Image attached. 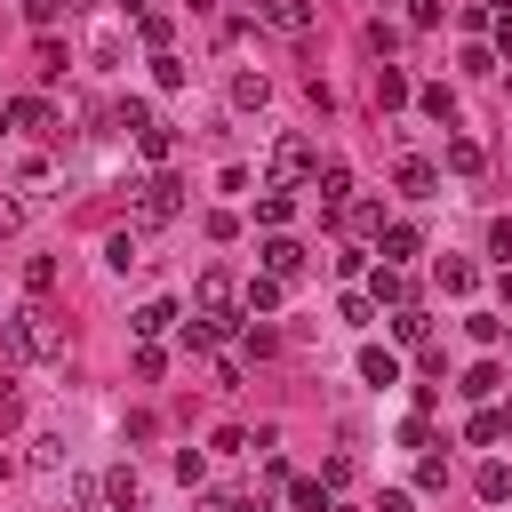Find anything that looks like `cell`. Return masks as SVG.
I'll use <instances>...</instances> for the list:
<instances>
[{
	"instance_id": "obj_32",
	"label": "cell",
	"mask_w": 512,
	"mask_h": 512,
	"mask_svg": "<svg viewBox=\"0 0 512 512\" xmlns=\"http://www.w3.org/2000/svg\"><path fill=\"white\" fill-rule=\"evenodd\" d=\"M112 120H120V128H128V136H144V128H152V120H160V112H152V104H120V112H112Z\"/></svg>"
},
{
	"instance_id": "obj_36",
	"label": "cell",
	"mask_w": 512,
	"mask_h": 512,
	"mask_svg": "<svg viewBox=\"0 0 512 512\" xmlns=\"http://www.w3.org/2000/svg\"><path fill=\"white\" fill-rule=\"evenodd\" d=\"M336 312H344V320H352V328H368V320H376V296H344V304H336Z\"/></svg>"
},
{
	"instance_id": "obj_14",
	"label": "cell",
	"mask_w": 512,
	"mask_h": 512,
	"mask_svg": "<svg viewBox=\"0 0 512 512\" xmlns=\"http://www.w3.org/2000/svg\"><path fill=\"white\" fill-rule=\"evenodd\" d=\"M360 376H368V384H400V360H392L384 344H360Z\"/></svg>"
},
{
	"instance_id": "obj_6",
	"label": "cell",
	"mask_w": 512,
	"mask_h": 512,
	"mask_svg": "<svg viewBox=\"0 0 512 512\" xmlns=\"http://www.w3.org/2000/svg\"><path fill=\"white\" fill-rule=\"evenodd\" d=\"M264 272H272L280 288H288V280H304V248H296L288 232H272V240H264Z\"/></svg>"
},
{
	"instance_id": "obj_41",
	"label": "cell",
	"mask_w": 512,
	"mask_h": 512,
	"mask_svg": "<svg viewBox=\"0 0 512 512\" xmlns=\"http://www.w3.org/2000/svg\"><path fill=\"white\" fill-rule=\"evenodd\" d=\"M496 24H504V56H512V16H496Z\"/></svg>"
},
{
	"instance_id": "obj_31",
	"label": "cell",
	"mask_w": 512,
	"mask_h": 512,
	"mask_svg": "<svg viewBox=\"0 0 512 512\" xmlns=\"http://www.w3.org/2000/svg\"><path fill=\"white\" fill-rule=\"evenodd\" d=\"M24 216H32V200H16V192H0V240H8V232H24Z\"/></svg>"
},
{
	"instance_id": "obj_24",
	"label": "cell",
	"mask_w": 512,
	"mask_h": 512,
	"mask_svg": "<svg viewBox=\"0 0 512 512\" xmlns=\"http://www.w3.org/2000/svg\"><path fill=\"white\" fill-rule=\"evenodd\" d=\"M104 264H112V272H128V264H144V256H136V232H112V240H104Z\"/></svg>"
},
{
	"instance_id": "obj_12",
	"label": "cell",
	"mask_w": 512,
	"mask_h": 512,
	"mask_svg": "<svg viewBox=\"0 0 512 512\" xmlns=\"http://www.w3.org/2000/svg\"><path fill=\"white\" fill-rule=\"evenodd\" d=\"M408 96H416V88H408V72H400V64H376V104L392 112V104H408Z\"/></svg>"
},
{
	"instance_id": "obj_7",
	"label": "cell",
	"mask_w": 512,
	"mask_h": 512,
	"mask_svg": "<svg viewBox=\"0 0 512 512\" xmlns=\"http://www.w3.org/2000/svg\"><path fill=\"white\" fill-rule=\"evenodd\" d=\"M312 192H320V208H352V168H344V160L312 168Z\"/></svg>"
},
{
	"instance_id": "obj_23",
	"label": "cell",
	"mask_w": 512,
	"mask_h": 512,
	"mask_svg": "<svg viewBox=\"0 0 512 512\" xmlns=\"http://www.w3.org/2000/svg\"><path fill=\"white\" fill-rule=\"evenodd\" d=\"M288 216H296V200H288V192H264V200H256V224H272V232H280Z\"/></svg>"
},
{
	"instance_id": "obj_29",
	"label": "cell",
	"mask_w": 512,
	"mask_h": 512,
	"mask_svg": "<svg viewBox=\"0 0 512 512\" xmlns=\"http://www.w3.org/2000/svg\"><path fill=\"white\" fill-rule=\"evenodd\" d=\"M416 104H424V112H432V120H456V96H448V88H440V80H432V88H416Z\"/></svg>"
},
{
	"instance_id": "obj_22",
	"label": "cell",
	"mask_w": 512,
	"mask_h": 512,
	"mask_svg": "<svg viewBox=\"0 0 512 512\" xmlns=\"http://www.w3.org/2000/svg\"><path fill=\"white\" fill-rule=\"evenodd\" d=\"M136 144H144V160H168V152H176V128H168V120H152Z\"/></svg>"
},
{
	"instance_id": "obj_26",
	"label": "cell",
	"mask_w": 512,
	"mask_h": 512,
	"mask_svg": "<svg viewBox=\"0 0 512 512\" xmlns=\"http://www.w3.org/2000/svg\"><path fill=\"white\" fill-rule=\"evenodd\" d=\"M32 464L56 472V464H64V432H32Z\"/></svg>"
},
{
	"instance_id": "obj_18",
	"label": "cell",
	"mask_w": 512,
	"mask_h": 512,
	"mask_svg": "<svg viewBox=\"0 0 512 512\" xmlns=\"http://www.w3.org/2000/svg\"><path fill=\"white\" fill-rule=\"evenodd\" d=\"M472 280H480V272H472L464 256H440V288H448V296H472Z\"/></svg>"
},
{
	"instance_id": "obj_19",
	"label": "cell",
	"mask_w": 512,
	"mask_h": 512,
	"mask_svg": "<svg viewBox=\"0 0 512 512\" xmlns=\"http://www.w3.org/2000/svg\"><path fill=\"white\" fill-rule=\"evenodd\" d=\"M240 304H248V312H280V280H272V272H264V280H248V288H240Z\"/></svg>"
},
{
	"instance_id": "obj_3",
	"label": "cell",
	"mask_w": 512,
	"mask_h": 512,
	"mask_svg": "<svg viewBox=\"0 0 512 512\" xmlns=\"http://www.w3.org/2000/svg\"><path fill=\"white\" fill-rule=\"evenodd\" d=\"M192 304H200L208 320H240V280H232L224 264H208V272L192 280Z\"/></svg>"
},
{
	"instance_id": "obj_42",
	"label": "cell",
	"mask_w": 512,
	"mask_h": 512,
	"mask_svg": "<svg viewBox=\"0 0 512 512\" xmlns=\"http://www.w3.org/2000/svg\"><path fill=\"white\" fill-rule=\"evenodd\" d=\"M72 8H96V0H72Z\"/></svg>"
},
{
	"instance_id": "obj_4",
	"label": "cell",
	"mask_w": 512,
	"mask_h": 512,
	"mask_svg": "<svg viewBox=\"0 0 512 512\" xmlns=\"http://www.w3.org/2000/svg\"><path fill=\"white\" fill-rule=\"evenodd\" d=\"M296 176H312V144H304V136H280V144H272V192H288Z\"/></svg>"
},
{
	"instance_id": "obj_27",
	"label": "cell",
	"mask_w": 512,
	"mask_h": 512,
	"mask_svg": "<svg viewBox=\"0 0 512 512\" xmlns=\"http://www.w3.org/2000/svg\"><path fill=\"white\" fill-rule=\"evenodd\" d=\"M288 496H296V512H328V480H288Z\"/></svg>"
},
{
	"instance_id": "obj_38",
	"label": "cell",
	"mask_w": 512,
	"mask_h": 512,
	"mask_svg": "<svg viewBox=\"0 0 512 512\" xmlns=\"http://www.w3.org/2000/svg\"><path fill=\"white\" fill-rule=\"evenodd\" d=\"M408 24H440V0H408Z\"/></svg>"
},
{
	"instance_id": "obj_21",
	"label": "cell",
	"mask_w": 512,
	"mask_h": 512,
	"mask_svg": "<svg viewBox=\"0 0 512 512\" xmlns=\"http://www.w3.org/2000/svg\"><path fill=\"white\" fill-rule=\"evenodd\" d=\"M472 488H480L488 504H504V496H512V464H480V480H472Z\"/></svg>"
},
{
	"instance_id": "obj_33",
	"label": "cell",
	"mask_w": 512,
	"mask_h": 512,
	"mask_svg": "<svg viewBox=\"0 0 512 512\" xmlns=\"http://www.w3.org/2000/svg\"><path fill=\"white\" fill-rule=\"evenodd\" d=\"M448 168H456V176H480V144L456 136V144H448Z\"/></svg>"
},
{
	"instance_id": "obj_11",
	"label": "cell",
	"mask_w": 512,
	"mask_h": 512,
	"mask_svg": "<svg viewBox=\"0 0 512 512\" xmlns=\"http://www.w3.org/2000/svg\"><path fill=\"white\" fill-rule=\"evenodd\" d=\"M232 104H240V112H264V104H272V80H264V72H232Z\"/></svg>"
},
{
	"instance_id": "obj_17",
	"label": "cell",
	"mask_w": 512,
	"mask_h": 512,
	"mask_svg": "<svg viewBox=\"0 0 512 512\" xmlns=\"http://www.w3.org/2000/svg\"><path fill=\"white\" fill-rule=\"evenodd\" d=\"M504 432H512V416H504V408H480V416L464 424V440H480V448H488V440H504Z\"/></svg>"
},
{
	"instance_id": "obj_9",
	"label": "cell",
	"mask_w": 512,
	"mask_h": 512,
	"mask_svg": "<svg viewBox=\"0 0 512 512\" xmlns=\"http://www.w3.org/2000/svg\"><path fill=\"white\" fill-rule=\"evenodd\" d=\"M368 296L400 312V304H408V272H400V264H376V272H368Z\"/></svg>"
},
{
	"instance_id": "obj_5",
	"label": "cell",
	"mask_w": 512,
	"mask_h": 512,
	"mask_svg": "<svg viewBox=\"0 0 512 512\" xmlns=\"http://www.w3.org/2000/svg\"><path fill=\"white\" fill-rule=\"evenodd\" d=\"M8 112H16L24 136H64V112H56L48 96H24V104H8Z\"/></svg>"
},
{
	"instance_id": "obj_37",
	"label": "cell",
	"mask_w": 512,
	"mask_h": 512,
	"mask_svg": "<svg viewBox=\"0 0 512 512\" xmlns=\"http://www.w3.org/2000/svg\"><path fill=\"white\" fill-rule=\"evenodd\" d=\"M64 8H72V0H24V16H32V24H40V32H48V24H56V16H64Z\"/></svg>"
},
{
	"instance_id": "obj_28",
	"label": "cell",
	"mask_w": 512,
	"mask_h": 512,
	"mask_svg": "<svg viewBox=\"0 0 512 512\" xmlns=\"http://www.w3.org/2000/svg\"><path fill=\"white\" fill-rule=\"evenodd\" d=\"M136 32H144V48H152V56H160V48H168V32H176V24H168V16H160V8H144V24H136Z\"/></svg>"
},
{
	"instance_id": "obj_13",
	"label": "cell",
	"mask_w": 512,
	"mask_h": 512,
	"mask_svg": "<svg viewBox=\"0 0 512 512\" xmlns=\"http://www.w3.org/2000/svg\"><path fill=\"white\" fill-rule=\"evenodd\" d=\"M432 184H440L432 160H400V192H408V200H432Z\"/></svg>"
},
{
	"instance_id": "obj_10",
	"label": "cell",
	"mask_w": 512,
	"mask_h": 512,
	"mask_svg": "<svg viewBox=\"0 0 512 512\" xmlns=\"http://www.w3.org/2000/svg\"><path fill=\"white\" fill-rule=\"evenodd\" d=\"M256 16H264L272 32H304V24H312V8H304V0H256Z\"/></svg>"
},
{
	"instance_id": "obj_35",
	"label": "cell",
	"mask_w": 512,
	"mask_h": 512,
	"mask_svg": "<svg viewBox=\"0 0 512 512\" xmlns=\"http://www.w3.org/2000/svg\"><path fill=\"white\" fill-rule=\"evenodd\" d=\"M152 80H160V88H184V64H176V56L160 48V56H152Z\"/></svg>"
},
{
	"instance_id": "obj_1",
	"label": "cell",
	"mask_w": 512,
	"mask_h": 512,
	"mask_svg": "<svg viewBox=\"0 0 512 512\" xmlns=\"http://www.w3.org/2000/svg\"><path fill=\"white\" fill-rule=\"evenodd\" d=\"M0 352H8V360H64V328H56V312H40V304L8 312V320H0Z\"/></svg>"
},
{
	"instance_id": "obj_16",
	"label": "cell",
	"mask_w": 512,
	"mask_h": 512,
	"mask_svg": "<svg viewBox=\"0 0 512 512\" xmlns=\"http://www.w3.org/2000/svg\"><path fill=\"white\" fill-rule=\"evenodd\" d=\"M168 328H176V304H168V296L136 312V336H144V344H152V336H168Z\"/></svg>"
},
{
	"instance_id": "obj_8",
	"label": "cell",
	"mask_w": 512,
	"mask_h": 512,
	"mask_svg": "<svg viewBox=\"0 0 512 512\" xmlns=\"http://www.w3.org/2000/svg\"><path fill=\"white\" fill-rule=\"evenodd\" d=\"M104 504H120V512H136V504H144V480H136V464H112V472H104Z\"/></svg>"
},
{
	"instance_id": "obj_34",
	"label": "cell",
	"mask_w": 512,
	"mask_h": 512,
	"mask_svg": "<svg viewBox=\"0 0 512 512\" xmlns=\"http://www.w3.org/2000/svg\"><path fill=\"white\" fill-rule=\"evenodd\" d=\"M344 216H352V232H384V208H376V200H352Z\"/></svg>"
},
{
	"instance_id": "obj_15",
	"label": "cell",
	"mask_w": 512,
	"mask_h": 512,
	"mask_svg": "<svg viewBox=\"0 0 512 512\" xmlns=\"http://www.w3.org/2000/svg\"><path fill=\"white\" fill-rule=\"evenodd\" d=\"M424 240H416V224H384V264H408Z\"/></svg>"
},
{
	"instance_id": "obj_30",
	"label": "cell",
	"mask_w": 512,
	"mask_h": 512,
	"mask_svg": "<svg viewBox=\"0 0 512 512\" xmlns=\"http://www.w3.org/2000/svg\"><path fill=\"white\" fill-rule=\"evenodd\" d=\"M24 288L48 296V288H56V256H32V264H24Z\"/></svg>"
},
{
	"instance_id": "obj_40",
	"label": "cell",
	"mask_w": 512,
	"mask_h": 512,
	"mask_svg": "<svg viewBox=\"0 0 512 512\" xmlns=\"http://www.w3.org/2000/svg\"><path fill=\"white\" fill-rule=\"evenodd\" d=\"M200 512H248V504H240V496H208Z\"/></svg>"
},
{
	"instance_id": "obj_2",
	"label": "cell",
	"mask_w": 512,
	"mask_h": 512,
	"mask_svg": "<svg viewBox=\"0 0 512 512\" xmlns=\"http://www.w3.org/2000/svg\"><path fill=\"white\" fill-rule=\"evenodd\" d=\"M176 216H184V184L176 176H144L136 184V224L152 232V224H176Z\"/></svg>"
},
{
	"instance_id": "obj_20",
	"label": "cell",
	"mask_w": 512,
	"mask_h": 512,
	"mask_svg": "<svg viewBox=\"0 0 512 512\" xmlns=\"http://www.w3.org/2000/svg\"><path fill=\"white\" fill-rule=\"evenodd\" d=\"M496 384H504V368H496V360H480V368L464 376V400H496Z\"/></svg>"
},
{
	"instance_id": "obj_39",
	"label": "cell",
	"mask_w": 512,
	"mask_h": 512,
	"mask_svg": "<svg viewBox=\"0 0 512 512\" xmlns=\"http://www.w3.org/2000/svg\"><path fill=\"white\" fill-rule=\"evenodd\" d=\"M376 512H408V496H400V488H384V496H376Z\"/></svg>"
},
{
	"instance_id": "obj_25",
	"label": "cell",
	"mask_w": 512,
	"mask_h": 512,
	"mask_svg": "<svg viewBox=\"0 0 512 512\" xmlns=\"http://www.w3.org/2000/svg\"><path fill=\"white\" fill-rule=\"evenodd\" d=\"M424 328H432V320H424L416 304H400V312H392V336H400V344H424Z\"/></svg>"
}]
</instances>
